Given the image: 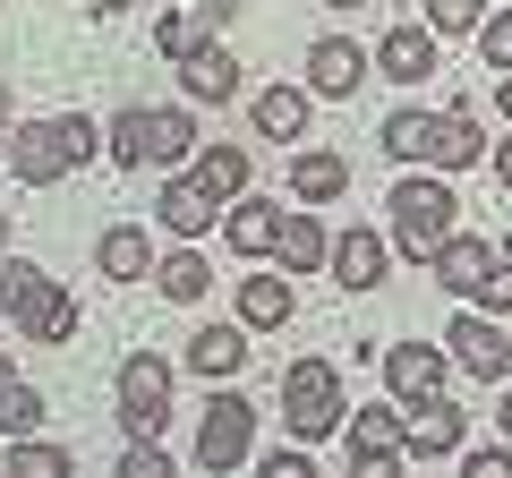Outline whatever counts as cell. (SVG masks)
Segmentation results:
<instances>
[{
  "label": "cell",
  "instance_id": "1",
  "mask_svg": "<svg viewBox=\"0 0 512 478\" xmlns=\"http://www.w3.org/2000/svg\"><path fill=\"white\" fill-rule=\"evenodd\" d=\"M384 154L393 163H436V171H470L487 163V129H478L470 111H393L384 120Z\"/></svg>",
  "mask_w": 512,
  "mask_h": 478
},
{
  "label": "cell",
  "instance_id": "2",
  "mask_svg": "<svg viewBox=\"0 0 512 478\" xmlns=\"http://www.w3.org/2000/svg\"><path fill=\"white\" fill-rule=\"evenodd\" d=\"M94 154H103V129H94L86 111L18 120V137H9V171H18V188H52V180H69L77 163H94Z\"/></svg>",
  "mask_w": 512,
  "mask_h": 478
},
{
  "label": "cell",
  "instance_id": "3",
  "mask_svg": "<svg viewBox=\"0 0 512 478\" xmlns=\"http://www.w3.org/2000/svg\"><path fill=\"white\" fill-rule=\"evenodd\" d=\"M0 316H9V325H18V342H69L77 333V299L60 291L52 274H43V265H0Z\"/></svg>",
  "mask_w": 512,
  "mask_h": 478
},
{
  "label": "cell",
  "instance_id": "4",
  "mask_svg": "<svg viewBox=\"0 0 512 478\" xmlns=\"http://www.w3.org/2000/svg\"><path fill=\"white\" fill-rule=\"evenodd\" d=\"M384 205H393V248L427 265L444 239H453V205L461 197L444 180H427V171H410V180H393V197H384Z\"/></svg>",
  "mask_w": 512,
  "mask_h": 478
},
{
  "label": "cell",
  "instance_id": "5",
  "mask_svg": "<svg viewBox=\"0 0 512 478\" xmlns=\"http://www.w3.org/2000/svg\"><path fill=\"white\" fill-rule=\"evenodd\" d=\"M342 368L333 359H291L282 368V419H291V436L299 444H325L333 427H342Z\"/></svg>",
  "mask_w": 512,
  "mask_h": 478
},
{
  "label": "cell",
  "instance_id": "6",
  "mask_svg": "<svg viewBox=\"0 0 512 478\" xmlns=\"http://www.w3.org/2000/svg\"><path fill=\"white\" fill-rule=\"evenodd\" d=\"M111 410H120L128 436H163V427H171V359L128 350L120 376H111Z\"/></svg>",
  "mask_w": 512,
  "mask_h": 478
},
{
  "label": "cell",
  "instance_id": "7",
  "mask_svg": "<svg viewBox=\"0 0 512 478\" xmlns=\"http://www.w3.org/2000/svg\"><path fill=\"white\" fill-rule=\"evenodd\" d=\"M256 453V402H239V393H222L214 385V402H205V419H197V470H239V461Z\"/></svg>",
  "mask_w": 512,
  "mask_h": 478
},
{
  "label": "cell",
  "instance_id": "8",
  "mask_svg": "<svg viewBox=\"0 0 512 478\" xmlns=\"http://www.w3.org/2000/svg\"><path fill=\"white\" fill-rule=\"evenodd\" d=\"M444 342H453V368H461V376H487V385H504V376H512L504 316L470 308V316H453V325H444Z\"/></svg>",
  "mask_w": 512,
  "mask_h": 478
},
{
  "label": "cell",
  "instance_id": "9",
  "mask_svg": "<svg viewBox=\"0 0 512 478\" xmlns=\"http://www.w3.org/2000/svg\"><path fill=\"white\" fill-rule=\"evenodd\" d=\"M461 444H470V410H453L436 393V402H410L402 419V461H453Z\"/></svg>",
  "mask_w": 512,
  "mask_h": 478
},
{
  "label": "cell",
  "instance_id": "10",
  "mask_svg": "<svg viewBox=\"0 0 512 478\" xmlns=\"http://www.w3.org/2000/svg\"><path fill=\"white\" fill-rule=\"evenodd\" d=\"M444 376H453V350H436V342H393L384 350V385H393V402H436L444 393Z\"/></svg>",
  "mask_w": 512,
  "mask_h": 478
},
{
  "label": "cell",
  "instance_id": "11",
  "mask_svg": "<svg viewBox=\"0 0 512 478\" xmlns=\"http://www.w3.org/2000/svg\"><path fill=\"white\" fill-rule=\"evenodd\" d=\"M402 419H410V410L393 402V410H359V419L342 427V436H350V470H359V478L410 470V461H402Z\"/></svg>",
  "mask_w": 512,
  "mask_h": 478
},
{
  "label": "cell",
  "instance_id": "12",
  "mask_svg": "<svg viewBox=\"0 0 512 478\" xmlns=\"http://www.w3.org/2000/svg\"><path fill=\"white\" fill-rule=\"evenodd\" d=\"M180 94H188V103H231V94H239V60H231V43L205 35V26H197V43L180 52Z\"/></svg>",
  "mask_w": 512,
  "mask_h": 478
},
{
  "label": "cell",
  "instance_id": "13",
  "mask_svg": "<svg viewBox=\"0 0 512 478\" xmlns=\"http://www.w3.org/2000/svg\"><path fill=\"white\" fill-rule=\"evenodd\" d=\"M436 69H444V35L436 26H393V35L376 43V77H393V86H427Z\"/></svg>",
  "mask_w": 512,
  "mask_h": 478
},
{
  "label": "cell",
  "instance_id": "14",
  "mask_svg": "<svg viewBox=\"0 0 512 478\" xmlns=\"http://www.w3.org/2000/svg\"><path fill=\"white\" fill-rule=\"evenodd\" d=\"M154 214H163L171 239H205L222 222V197L197 180V171H180V180H163V197H154Z\"/></svg>",
  "mask_w": 512,
  "mask_h": 478
},
{
  "label": "cell",
  "instance_id": "15",
  "mask_svg": "<svg viewBox=\"0 0 512 478\" xmlns=\"http://www.w3.org/2000/svg\"><path fill=\"white\" fill-rule=\"evenodd\" d=\"M376 69V52H359L350 35H325L308 52V94H325V103H342V94H359V77Z\"/></svg>",
  "mask_w": 512,
  "mask_h": 478
},
{
  "label": "cell",
  "instance_id": "16",
  "mask_svg": "<svg viewBox=\"0 0 512 478\" xmlns=\"http://www.w3.org/2000/svg\"><path fill=\"white\" fill-rule=\"evenodd\" d=\"M282 222H291V205H274V197H231L222 239H231L239 257H274V248H282Z\"/></svg>",
  "mask_w": 512,
  "mask_h": 478
},
{
  "label": "cell",
  "instance_id": "17",
  "mask_svg": "<svg viewBox=\"0 0 512 478\" xmlns=\"http://www.w3.org/2000/svg\"><path fill=\"white\" fill-rule=\"evenodd\" d=\"M154 265H163V257H154V239L137 231V222H111V231L94 239V274H103V282H146Z\"/></svg>",
  "mask_w": 512,
  "mask_h": 478
},
{
  "label": "cell",
  "instance_id": "18",
  "mask_svg": "<svg viewBox=\"0 0 512 478\" xmlns=\"http://www.w3.org/2000/svg\"><path fill=\"white\" fill-rule=\"evenodd\" d=\"M333 282L342 291H376L384 282V231H367V222L333 231Z\"/></svg>",
  "mask_w": 512,
  "mask_h": 478
},
{
  "label": "cell",
  "instance_id": "19",
  "mask_svg": "<svg viewBox=\"0 0 512 478\" xmlns=\"http://www.w3.org/2000/svg\"><path fill=\"white\" fill-rule=\"evenodd\" d=\"M188 368H197L205 385H231V376L248 368V325H205V333H188Z\"/></svg>",
  "mask_w": 512,
  "mask_h": 478
},
{
  "label": "cell",
  "instance_id": "20",
  "mask_svg": "<svg viewBox=\"0 0 512 478\" xmlns=\"http://www.w3.org/2000/svg\"><path fill=\"white\" fill-rule=\"evenodd\" d=\"M487 265H495V239H470V231H453V239L436 248V257H427V274H436L444 291H461V299H470L478 282H487Z\"/></svg>",
  "mask_w": 512,
  "mask_h": 478
},
{
  "label": "cell",
  "instance_id": "21",
  "mask_svg": "<svg viewBox=\"0 0 512 478\" xmlns=\"http://www.w3.org/2000/svg\"><path fill=\"white\" fill-rule=\"evenodd\" d=\"M248 111H256V137L291 146V137H308V111H316V94H308V86H265Z\"/></svg>",
  "mask_w": 512,
  "mask_h": 478
},
{
  "label": "cell",
  "instance_id": "22",
  "mask_svg": "<svg viewBox=\"0 0 512 478\" xmlns=\"http://www.w3.org/2000/svg\"><path fill=\"white\" fill-rule=\"evenodd\" d=\"M342 188H350V163H342V154H325V146L291 154V205H333Z\"/></svg>",
  "mask_w": 512,
  "mask_h": 478
},
{
  "label": "cell",
  "instance_id": "23",
  "mask_svg": "<svg viewBox=\"0 0 512 478\" xmlns=\"http://www.w3.org/2000/svg\"><path fill=\"white\" fill-rule=\"evenodd\" d=\"M274 257H282V274H316V265H333V231L299 205V214L282 222V248H274Z\"/></svg>",
  "mask_w": 512,
  "mask_h": 478
},
{
  "label": "cell",
  "instance_id": "24",
  "mask_svg": "<svg viewBox=\"0 0 512 478\" xmlns=\"http://www.w3.org/2000/svg\"><path fill=\"white\" fill-rule=\"evenodd\" d=\"M239 325H248V333L291 325V282H282V274H248V282H239Z\"/></svg>",
  "mask_w": 512,
  "mask_h": 478
},
{
  "label": "cell",
  "instance_id": "25",
  "mask_svg": "<svg viewBox=\"0 0 512 478\" xmlns=\"http://www.w3.org/2000/svg\"><path fill=\"white\" fill-rule=\"evenodd\" d=\"M103 154H111L120 171H146V163H154V111H146V103H128L120 120L103 129Z\"/></svg>",
  "mask_w": 512,
  "mask_h": 478
},
{
  "label": "cell",
  "instance_id": "26",
  "mask_svg": "<svg viewBox=\"0 0 512 478\" xmlns=\"http://www.w3.org/2000/svg\"><path fill=\"white\" fill-rule=\"evenodd\" d=\"M188 171H197V180L214 188L222 205L248 197V146H197V163H188Z\"/></svg>",
  "mask_w": 512,
  "mask_h": 478
},
{
  "label": "cell",
  "instance_id": "27",
  "mask_svg": "<svg viewBox=\"0 0 512 478\" xmlns=\"http://www.w3.org/2000/svg\"><path fill=\"white\" fill-rule=\"evenodd\" d=\"M154 282H163V299H205L214 291V265H205L197 248H171V257L154 265Z\"/></svg>",
  "mask_w": 512,
  "mask_h": 478
},
{
  "label": "cell",
  "instance_id": "28",
  "mask_svg": "<svg viewBox=\"0 0 512 478\" xmlns=\"http://www.w3.org/2000/svg\"><path fill=\"white\" fill-rule=\"evenodd\" d=\"M77 453L69 444H35V436H9V478H69Z\"/></svg>",
  "mask_w": 512,
  "mask_h": 478
},
{
  "label": "cell",
  "instance_id": "29",
  "mask_svg": "<svg viewBox=\"0 0 512 478\" xmlns=\"http://www.w3.org/2000/svg\"><path fill=\"white\" fill-rule=\"evenodd\" d=\"M154 163L163 171L197 163V120H188V111H154Z\"/></svg>",
  "mask_w": 512,
  "mask_h": 478
},
{
  "label": "cell",
  "instance_id": "30",
  "mask_svg": "<svg viewBox=\"0 0 512 478\" xmlns=\"http://www.w3.org/2000/svg\"><path fill=\"white\" fill-rule=\"evenodd\" d=\"M427 26L436 35H478L487 26V0H427Z\"/></svg>",
  "mask_w": 512,
  "mask_h": 478
},
{
  "label": "cell",
  "instance_id": "31",
  "mask_svg": "<svg viewBox=\"0 0 512 478\" xmlns=\"http://www.w3.org/2000/svg\"><path fill=\"white\" fill-rule=\"evenodd\" d=\"M478 308H487V316H512V248H495V265H487V282H478Z\"/></svg>",
  "mask_w": 512,
  "mask_h": 478
},
{
  "label": "cell",
  "instance_id": "32",
  "mask_svg": "<svg viewBox=\"0 0 512 478\" xmlns=\"http://www.w3.org/2000/svg\"><path fill=\"white\" fill-rule=\"evenodd\" d=\"M478 60H487V69H504V77H512V9H495V18L478 26Z\"/></svg>",
  "mask_w": 512,
  "mask_h": 478
},
{
  "label": "cell",
  "instance_id": "33",
  "mask_svg": "<svg viewBox=\"0 0 512 478\" xmlns=\"http://www.w3.org/2000/svg\"><path fill=\"white\" fill-rule=\"evenodd\" d=\"M35 427H43V393L18 385V393H9V410H0V436H35Z\"/></svg>",
  "mask_w": 512,
  "mask_h": 478
},
{
  "label": "cell",
  "instance_id": "34",
  "mask_svg": "<svg viewBox=\"0 0 512 478\" xmlns=\"http://www.w3.org/2000/svg\"><path fill=\"white\" fill-rule=\"evenodd\" d=\"M461 470L470 478H512V444H478V453L461 444Z\"/></svg>",
  "mask_w": 512,
  "mask_h": 478
},
{
  "label": "cell",
  "instance_id": "35",
  "mask_svg": "<svg viewBox=\"0 0 512 478\" xmlns=\"http://www.w3.org/2000/svg\"><path fill=\"white\" fill-rule=\"evenodd\" d=\"M154 43H163V52H171V60H180V52H188V43H197V26H188V18H180V9H163V18H154Z\"/></svg>",
  "mask_w": 512,
  "mask_h": 478
},
{
  "label": "cell",
  "instance_id": "36",
  "mask_svg": "<svg viewBox=\"0 0 512 478\" xmlns=\"http://www.w3.org/2000/svg\"><path fill=\"white\" fill-rule=\"evenodd\" d=\"M256 470L265 478H308V444H282V453H265Z\"/></svg>",
  "mask_w": 512,
  "mask_h": 478
},
{
  "label": "cell",
  "instance_id": "37",
  "mask_svg": "<svg viewBox=\"0 0 512 478\" xmlns=\"http://www.w3.org/2000/svg\"><path fill=\"white\" fill-rule=\"evenodd\" d=\"M9 137H18V103H9V86H0V171H9Z\"/></svg>",
  "mask_w": 512,
  "mask_h": 478
},
{
  "label": "cell",
  "instance_id": "38",
  "mask_svg": "<svg viewBox=\"0 0 512 478\" xmlns=\"http://www.w3.org/2000/svg\"><path fill=\"white\" fill-rule=\"evenodd\" d=\"M18 385H26V376L9 368V359H0V410H9V393H18Z\"/></svg>",
  "mask_w": 512,
  "mask_h": 478
},
{
  "label": "cell",
  "instance_id": "39",
  "mask_svg": "<svg viewBox=\"0 0 512 478\" xmlns=\"http://www.w3.org/2000/svg\"><path fill=\"white\" fill-rule=\"evenodd\" d=\"M495 180L512 188V137H504V146H495Z\"/></svg>",
  "mask_w": 512,
  "mask_h": 478
},
{
  "label": "cell",
  "instance_id": "40",
  "mask_svg": "<svg viewBox=\"0 0 512 478\" xmlns=\"http://www.w3.org/2000/svg\"><path fill=\"white\" fill-rule=\"evenodd\" d=\"M495 427H504V444H512V385H504V402H495Z\"/></svg>",
  "mask_w": 512,
  "mask_h": 478
},
{
  "label": "cell",
  "instance_id": "41",
  "mask_svg": "<svg viewBox=\"0 0 512 478\" xmlns=\"http://www.w3.org/2000/svg\"><path fill=\"white\" fill-rule=\"evenodd\" d=\"M86 9L94 18H120V9H137V0H86Z\"/></svg>",
  "mask_w": 512,
  "mask_h": 478
},
{
  "label": "cell",
  "instance_id": "42",
  "mask_svg": "<svg viewBox=\"0 0 512 478\" xmlns=\"http://www.w3.org/2000/svg\"><path fill=\"white\" fill-rule=\"evenodd\" d=\"M495 111H504V120H512V77H504V86H495Z\"/></svg>",
  "mask_w": 512,
  "mask_h": 478
},
{
  "label": "cell",
  "instance_id": "43",
  "mask_svg": "<svg viewBox=\"0 0 512 478\" xmlns=\"http://www.w3.org/2000/svg\"><path fill=\"white\" fill-rule=\"evenodd\" d=\"M325 9H367V0H325Z\"/></svg>",
  "mask_w": 512,
  "mask_h": 478
},
{
  "label": "cell",
  "instance_id": "44",
  "mask_svg": "<svg viewBox=\"0 0 512 478\" xmlns=\"http://www.w3.org/2000/svg\"><path fill=\"white\" fill-rule=\"evenodd\" d=\"M0 248H9V214H0Z\"/></svg>",
  "mask_w": 512,
  "mask_h": 478
}]
</instances>
